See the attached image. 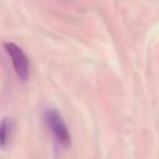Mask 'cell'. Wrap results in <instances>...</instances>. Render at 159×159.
Listing matches in <instances>:
<instances>
[{
    "label": "cell",
    "mask_w": 159,
    "mask_h": 159,
    "mask_svg": "<svg viewBox=\"0 0 159 159\" xmlns=\"http://www.w3.org/2000/svg\"><path fill=\"white\" fill-rule=\"evenodd\" d=\"M12 127H14V122L10 118H4L0 125V144L1 148H5L10 140L11 137V132H12Z\"/></svg>",
    "instance_id": "obj_3"
},
{
    "label": "cell",
    "mask_w": 159,
    "mask_h": 159,
    "mask_svg": "<svg viewBox=\"0 0 159 159\" xmlns=\"http://www.w3.org/2000/svg\"><path fill=\"white\" fill-rule=\"evenodd\" d=\"M45 122L50 128V130L52 132V134L55 135L56 140L62 147L67 148L71 145V135L67 129V125L65 124L61 114L56 109L51 108L45 112Z\"/></svg>",
    "instance_id": "obj_1"
},
{
    "label": "cell",
    "mask_w": 159,
    "mask_h": 159,
    "mask_svg": "<svg viewBox=\"0 0 159 159\" xmlns=\"http://www.w3.org/2000/svg\"><path fill=\"white\" fill-rule=\"evenodd\" d=\"M4 47L11 58V62L14 65L16 75L19 76L20 80L26 81L29 78V68L30 67H29V60H27L25 52L22 51L21 47H19L14 42H5Z\"/></svg>",
    "instance_id": "obj_2"
}]
</instances>
